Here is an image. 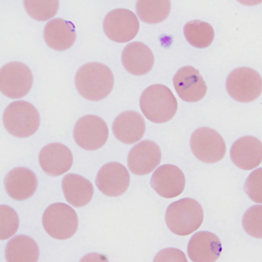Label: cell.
Listing matches in <instances>:
<instances>
[{"instance_id":"4fadbf2b","label":"cell","mask_w":262,"mask_h":262,"mask_svg":"<svg viewBox=\"0 0 262 262\" xmlns=\"http://www.w3.org/2000/svg\"><path fill=\"white\" fill-rule=\"evenodd\" d=\"M161 158V149L155 142L141 141L128 153V169L135 175H147L160 164Z\"/></svg>"},{"instance_id":"f546056e","label":"cell","mask_w":262,"mask_h":262,"mask_svg":"<svg viewBox=\"0 0 262 262\" xmlns=\"http://www.w3.org/2000/svg\"><path fill=\"white\" fill-rule=\"evenodd\" d=\"M155 261H187L185 253L176 248H167L158 253Z\"/></svg>"},{"instance_id":"52a82bcc","label":"cell","mask_w":262,"mask_h":262,"mask_svg":"<svg viewBox=\"0 0 262 262\" xmlns=\"http://www.w3.org/2000/svg\"><path fill=\"white\" fill-rule=\"evenodd\" d=\"M229 96L238 102H251L261 95V76L249 68H239L230 73L227 79Z\"/></svg>"},{"instance_id":"603a6c76","label":"cell","mask_w":262,"mask_h":262,"mask_svg":"<svg viewBox=\"0 0 262 262\" xmlns=\"http://www.w3.org/2000/svg\"><path fill=\"white\" fill-rule=\"evenodd\" d=\"M39 248L33 238L18 235L7 243L6 259L9 262H36L39 260Z\"/></svg>"},{"instance_id":"6da1fadb","label":"cell","mask_w":262,"mask_h":262,"mask_svg":"<svg viewBox=\"0 0 262 262\" xmlns=\"http://www.w3.org/2000/svg\"><path fill=\"white\" fill-rule=\"evenodd\" d=\"M115 79L111 69L99 62L86 63L78 69L75 86L83 98L98 101L106 98L113 90Z\"/></svg>"},{"instance_id":"44dd1931","label":"cell","mask_w":262,"mask_h":262,"mask_svg":"<svg viewBox=\"0 0 262 262\" xmlns=\"http://www.w3.org/2000/svg\"><path fill=\"white\" fill-rule=\"evenodd\" d=\"M44 39L54 50H68L76 40L75 25L63 18L52 19L44 28Z\"/></svg>"},{"instance_id":"277c9868","label":"cell","mask_w":262,"mask_h":262,"mask_svg":"<svg viewBox=\"0 0 262 262\" xmlns=\"http://www.w3.org/2000/svg\"><path fill=\"white\" fill-rule=\"evenodd\" d=\"M4 126L13 137L25 138L33 136L40 124L39 114L33 104L26 101L10 103L3 114Z\"/></svg>"},{"instance_id":"9a60e30c","label":"cell","mask_w":262,"mask_h":262,"mask_svg":"<svg viewBox=\"0 0 262 262\" xmlns=\"http://www.w3.org/2000/svg\"><path fill=\"white\" fill-rule=\"evenodd\" d=\"M73 161L71 150L62 143H49L39 152V164L48 176L58 177L68 172Z\"/></svg>"},{"instance_id":"cb8c5ba5","label":"cell","mask_w":262,"mask_h":262,"mask_svg":"<svg viewBox=\"0 0 262 262\" xmlns=\"http://www.w3.org/2000/svg\"><path fill=\"white\" fill-rule=\"evenodd\" d=\"M171 4L169 0L137 1L136 10L141 20L148 24H158L170 15Z\"/></svg>"},{"instance_id":"ffe728a7","label":"cell","mask_w":262,"mask_h":262,"mask_svg":"<svg viewBox=\"0 0 262 262\" xmlns=\"http://www.w3.org/2000/svg\"><path fill=\"white\" fill-rule=\"evenodd\" d=\"M113 133L122 143L133 144L143 138L146 126L143 116L136 111H125L114 121Z\"/></svg>"},{"instance_id":"f1b7e54d","label":"cell","mask_w":262,"mask_h":262,"mask_svg":"<svg viewBox=\"0 0 262 262\" xmlns=\"http://www.w3.org/2000/svg\"><path fill=\"white\" fill-rule=\"evenodd\" d=\"M262 169L259 168L251 173L245 184V191L254 202L262 203Z\"/></svg>"},{"instance_id":"4316f807","label":"cell","mask_w":262,"mask_h":262,"mask_svg":"<svg viewBox=\"0 0 262 262\" xmlns=\"http://www.w3.org/2000/svg\"><path fill=\"white\" fill-rule=\"evenodd\" d=\"M19 227V219L14 209L0 206V238L2 241L14 235Z\"/></svg>"},{"instance_id":"e0dca14e","label":"cell","mask_w":262,"mask_h":262,"mask_svg":"<svg viewBox=\"0 0 262 262\" xmlns=\"http://www.w3.org/2000/svg\"><path fill=\"white\" fill-rule=\"evenodd\" d=\"M230 156L236 166L244 170H253L261 164V142L252 136L241 137L232 144Z\"/></svg>"},{"instance_id":"83f0119b","label":"cell","mask_w":262,"mask_h":262,"mask_svg":"<svg viewBox=\"0 0 262 262\" xmlns=\"http://www.w3.org/2000/svg\"><path fill=\"white\" fill-rule=\"evenodd\" d=\"M243 227L249 235L262 238L261 206H253L247 210L243 217Z\"/></svg>"},{"instance_id":"d4e9b609","label":"cell","mask_w":262,"mask_h":262,"mask_svg":"<svg viewBox=\"0 0 262 262\" xmlns=\"http://www.w3.org/2000/svg\"><path fill=\"white\" fill-rule=\"evenodd\" d=\"M185 39L191 46L196 48H208L214 39L213 27L207 22L192 20L184 27Z\"/></svg>"},{"instance_id":"7a4b0ae2","label":"cell","mask_w":262,"mask_h":262,"mask_svg":"<svg viewBox=\"0 0 262 262\" xmlns=\"http://www.w3.org/2000/svg\"><path fill=\"white\" fill-rule=\"evenodd\" d=\"M141 111L147 119L164 123L172 119L178 111V101L168 86L155 84L147 88L140 98Z\"/></svg>"},{"instance_id":"ba28073f","label":"cell","mask_w":262,"mask_h":262,"mask_svg":"<svg viewBox=\"0 0 262 262\" xmlns=\"http://www.w3.org/2000/svg\"><path fill=\"white\" fill-rule=\"evenodd\" d=\"M33 75L26 64L12 61L3 66L0 71V90L8 98L27 96L33 86Z\"/></svg>"},{"instance_id":"3957f363","label":"cell","mask_w":262,"mask_h":262,"mask_svg":"<svg viewBox=\"0 0 262 262\" xmlns=\"http://www.w3.org/2000/svg\"><path fill=\"white\" fill-rule=\"evenodd\" d=\"M165 221L167 227L173 233L179 236L190 235L201 227L204 211L196 200L185 198L168 206Z\"/></svg>"},{"instance_id":"d6986e66","label":"cell","mask_w":262,"mask_h":262,"mask_svg":"<svg viewBox=\"0 0 262 262\" xmlns=\"http://www.w3.org/2000/svg\"><path fill=\"white\" fill-rule=\"evenodd\" d=\"M122 65L133 75H144L150 72L155 58L148 46L143 42H131L126 46L122 54Z\"/></svg>"},{"instance_id":"2e32d148","label":"cell","mask_w":262,"mask_h":262,"mask_svg":"<svg viewBox=\"0 0 262 262\" xmlns=\"http://www.w3.org/2000/svg\"><path fill=\"white\" fill-rule=\"evenodd\" d=\"M187 253L191 261H216L222 253V244L219 237L212 232H196L189 242Z\"/></svg>"},{"instance_id":"484cf974","label":"cell","mask_w":262,"mask_h":262,"mask_svg":"<svg viewBox=\"0 0 262 262\" xmlns=\"http://www.w3.org/2000/svg\"><path fill=\"white\" fill-rule=\"evenodd\" d=\"M59 5L57 0L24 1L25 9L28 15L38 21H47L54 17L59 10Z\"/></svg>"},{"instance_id":"5b68a950","label":"cell","mask_w":262,"mask_h":262,"mask_svg":"<svg viewBox=\"0 0 262 262\" xmlns=\"http://www.w3.org/2000/svg\"><path fill=\"white\" fill-rule=\"evenodd\" d=\"M42 224L48 235L63 241L75 235L79 222L74 209L64 203H55L46 209Z\"/></svg>"},{"instance_id":"9c48e42d","label":"cell","mask_w":262,"mask_h":262,"mask_svg":"<svg viewBox=\"0 0 262 262\" xmlns=\"http://www.w3.org/2000/svg\"><path fill=\"white\" fill-rule=\"evenodd\" d=\"M108 138V128L104 120L88 115L78 120L74 128V139L86 150H96L104 145Z\"/></svg>"},{"instance_id":"ac0fdd59","label":"cell","mask_w":262,"mask_h":262,"mask_svg":"<svg viewBox=\"0 0 262 262\" xmlns=\"http://www.w3.org/2000/svg\"><path fill=\"white\" fill-rule=\"evenodd\" d=\"M7 194L17 201L30 199L38 187L35 173L26 167H17L9 171L5 179Z\"/></svg>"},{"instance_id":"7402d4cb","label":"cell","mask_w":262,"mask_h":262,"mask_svg":"<svg viewBox=\"0 0 262 262\" xmlns=\"http://www.w3.org/2000/svg\"><path fill=\"white\" fill-rule=\"evenodd\" d=\"M62 191L67 201L75 207L86 206L94 195L92 183L84 177L74 173L67 174L63 178Z\"/></svg>"},{"instance_id":"7c38bea8","label":"cell","mask_w":262,"mask_h":262,"mask_svg":"<svg viewBox=\"0 0 262 262\" xmlns=\"http://www.w3.org/2000/svg\"><path fill=\"white\" fill-rule=\"evenodd\" d=\"M173 84L183 101L196 102L202 100L207 92V85L200 71L191 66H185L177 72Z\"/></svg>"},{"instance_id":"5bb4252c","label":"cell","mask_w":262,"mask_h":262,"mask_svg":"<svg viewBox=\"0 0 262 262\" xmlns=\"http://www.w3.org/2000/svg\"><path fill=\"white\" fill-rule=\"evenodd\" d=\"M150 185L158 195L165 199H173L185 190V174L176 165L164 164L153 173Z\"/></svg>"},{"instance_id":"30bf717a","label":"cell","mask_w":262,"mask_h":262,"mask_svg":"<svg viewBox=\"0 0 262 262\" xmlns=\"http://www.w3.org/2000/svg\"><path fill=\"white\" fill-rule=\"evenodd\" d=\"M103 30L111 40L125 43L130 41L137 35L139 32V20L130 10L115 9L105 17Z\"/></svg>"},{"instance_id":"8fae6325","label":"cell","mask_w":262,"mask_h":262,"mask_svg":"<svg viewBox=\"0 0 262 262\" xmlns=\"http://www.w3.org/2000/svg\"><path fill=\"white\" fill-rule=\"evenodd\" d=\"M96 183L101 193L108 196H118L128 190L130 176L124 165L111 162L99 170Z\"/></svg>"},{"instance_id":"8992f818","label":"cell","mask_w":262,"mask_h":262,"mask_svg":"<svg viewBox=\"0 0 262 262\" xmlns=\"http://www.w3.org/2000/svg\"><path fill=\"white\" fill-rule=\"evenodd\" d=\"M190 145L194 156L206 164L221 161L227 152L223 137L217 131L208 127H202L194 131Z\"/></svg>"}]
</instances>
